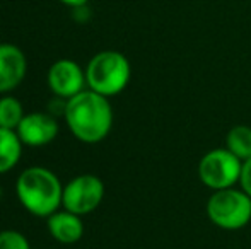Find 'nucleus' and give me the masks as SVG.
I'll list each match as a JSON object with an SVG mask.
<instances>
[{
  "label": "nucleus",
  "mask_w": 251,
  "mask_h": 249,
  "mask_svg": "<svg viewBox=\"0 0 251 249\" xmlns=\"http://www.w3.org/2000/svg\"><path fill=\"white\" fill-rule=\"evenodd\" d=\"M67 126L77 140L84 143H100L113 128V108L106 96L84 89L65 103Z\"/></svg>",
  "instance_id": "1"
},
{
  "label": "nucleus",
  "mask_w": 251,
  "mask_h": 249,
  "mask_svg": "<svg viewBox=\"0 0 251 249\" xmlns=\"http://www.w3.org/2000/svg\"><path fill=\"white\" fill-rule=\"evenodd\" d=\"M19 203L34 217H48L62 208L63 184L53 171L43 166L24 169L16 181Z\"/></svg>",
  "instance_id": "2"
},
{
  "label": "nucleus",
  "mask_w": 251,
  "mask_h": 249,
  "mask_svg": "<svg viewBox=\"0 0 251 249\" xmlns=\"http://www.w3.org/2000/svg\"><path fill=\"white\" fill-rule=\"evenodd\" d=\"M132 77L128 58L115 50L96 53L86 67L87 87L101 96L111 97L126 89Z\"/></svg>",
  "instance_id": "3"
},
{
  "label": "nucleus",
  "mask_w": 251,
  "mask_h": 249,
  "mask_svg": "<svg viewBox=\"0 0 251 249\" xmlns=\"http://www.w3.org/2000/svg\"><path fill=\"white\" fill-rule=\"evenodd\" d=\"M207 215L224 230L243 229L251 220V196L234 186L214 191L207 202Z\"/></svg>",
  "instance_id": "4"
},
{
  "label": "nucleus",
  "mask_w": 251,
  "mask_h": 249,
  "mask_svg": "<svg viewBox=\"0 0 251 249\" xmlns=\"http://www.w3.org/2000/svg\"><path fill=\"white\" fill-rule=\"evenodd\" d=\"M243 160L238 159L229 149H214L201 157L199 164L200 181L207 188L219 189L232 188L241 178Z\"/></svg>",
  "instance_id": "5"
},
{
  "label": "nucleus",
  "mask_w": 251,
  "mask_h": 249,
  "mask_svg": "<svg viewBox=\"0 0 251 249\" xmlns=\"http://www.w3.org/2000/svg\"><path fill=\"white\" fill-rule=\"evenodd\" d=\"M104 198V183L96 174H80L63 186L62 208L84 217L94 212Z\"/></svg>",
  "instance_id": "6"
},
{
  "label": "nucleus",
  "mask_w": 251,
  "mask_h": 249,
  "mask_svg": "<svg viewBox=\"0 0 251 249\" xmlns=\"http://www.w3.org/2000/svg\"><path fill=\"white\" fill-rule=\"evenodd\" d=\"M47 82L50 91L56 97L69 101L70 97L77 96L86 89V70H82V67L77 62L62 58V60H56L50 67Z\"/></svg>",
  "instance_id": "7"
},
{
  "label": "nucleus",
  "mask_w": 251,
  "mask_h": 249,
  "mask_svg": "<svg viewBox=\"0 0 251 249\" xmlns=\"http://www.w3.org/2000/svg\"><path fill=\"white\" fill-rule=\"evenodd\" d=\"M16 132L26 147H45L58 135V121L51 113H27Z\"/></svg>",
  "instance_id": "8"
},
{
  "label": "nucleus",
  "mask_w": 251,
  "mask_h": 249,
  "mask_svg": "<svg viewBox=\"0 0 251 249\" xmlns=\"http://www.w3.org/2000/svg\"><path fill=\"white\" fill-rule=\"evenodd\" d=\"M27 72V60L19 46L0 43V94L17 89Z\"/></svg>",
  "instance_id": "9"
},
{
  "label": "nucleus",
  "mask_w": 251,
  "mask_h": 249,
  "mask_svg": "<svg viewBox=\"0 0 251 249\" xmlns=\"http://www.w3.org/2000/svg\"><path fill=\"white\" fill-rule=\"evenodd\" d=\"M47 227L53 239L60 244H75L84 236L82 217L65 208L51 213L47 219Z\"/></svg>",
  "instance_id": "10"
},
{
  "label": "nucleus",
  "mask_w": 251,
  "mask_h": 249,
  "mask_svg": "<svg viewBox=\"0 0 251 249\" xmlns=\"http://www.w3.org/2000/svg\"><path fill=\"white\" fill-rule=\"evenodd\" d=\"M24 143L16 130L0 128V174L9 173L19 164Z\"/></svg>",
  "instance_id": "11"
},
{
  "label": "nucleus",
  "mask_w": 251,
  "mask_h": 249,
  "mask_svg": "<svg viewBox=\"0 0 251 249\" xmlns=\"http://www.w3.org/2000/svg\"><path fill=\"white\" fill-rule=\"evenodd\" d=\"M226 143L232 154H234L238 159H241L243 162L245 160L251 159V128L246 125H236L229 130L227 138H226Z\"/></svg>",
  "instance_id": "12"
},
{
  "label": "nucleus",
  "mask_w": 251,
  "mask_h": 249,
  "mask_svg": "<svg viewBox=\"0 0 251 249\" xmlns=\"http://www.w3.org/2000/svg\"><path fill=\"white\" fill-rule=\"evenodd\" d=\"M24 108L21 101L9 94L0 97V128L17 130V126L24 118Z\"/></svg>",
  "instance_id": "13"
},
{
  "label": "nucleus",
  "mask_w": 251,
  "mask_h": 249,
  "mask_svg": "<svg viewBox=\"0 0 251 249\" xmlns=\"http://www.w3.org/2000/svg\"><path fill=\"white\" fill-rule=\"evenodd\" d=\"M0 249H31V244L19 230H2L0 232Z\"/></svg>",
  "instance_id": "14"
},
{
  "label": "nucleus",
  "mask_w": 251,
  "mask_h": 249,
  "mask_svg": "<svg viewBox=\"0 0 251 249\" xmlns=\"http://www.w3.org/2000/svg\"><path fill=\"white\" fill-rule=\"evenodd\" d=\"M239 183H241L243 191H246L251 196V159L243 162V171H241V178H239Z\"/></svg>",
  "instance_id": "15"
},
{
  "label": "nucleus",
  "mask_w": 251,
  "mask_h": 249,
  "mask_svg": "<svg viewBox=\"0 0 251 249\" xmlns=\"http://www.w3.org/2000/svg\"><path fill=\"white\" fill-rule=\"evenodd\" d=\"M60 2L65 3V5H69V7H74V9H77V7L87 5V2H89V0H60Z\"/></svg>",
  "instance_id": "16"
}]
</instances>
